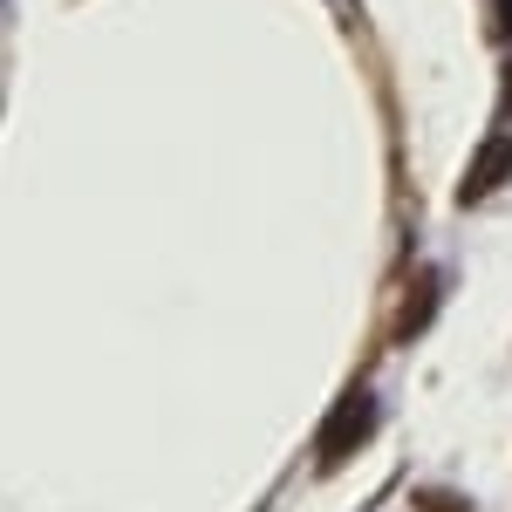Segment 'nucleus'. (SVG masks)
<instances>
[{
    "label": "nucleus",
    "instance_id": "1",
    "mask_svg": "<svg viewBox=\"0 0 512 512\" xmlns=\"http://www.w3.org/2000/svg\"><path fill=\"white\" fill-rule=\"evenodd\" d=\"M376 417H383V410H376V396L355 390L349 403H342V410L328 417V431H321V451H315V458L328 465V472H335V465H349L355 451H362V444L376 437Z\"/></svg>",
    "mask_w": 512,
    "mask_h": 512
},
{
    "label": "nucleus",
    "instance_id": "2",
    "mask_svg": "<svg viewBox=\"0 0 512 512\" xmlns=\"http://www.w3.org/2000/svg\"><path fill=\"white\" fill-rule=\"evenodd\" d=\"M506 178H512V137H485V144H478L472 178L458 185V198H465V205H478V198L492 192V185H506Z\"/></svg>",
    "mask_w": 512,
    "mask_h": 512
},
{
    "label": "nucleus",
    "instance_id": "3",
    "mask_svg": "<svg viewBox=\"0 0 512 512\" xmlns=\"http://www.w3.org/2000/svg\"><path fill=\"white\" fill-rule=\"evenodd\" d=\"M431 301H437V280H417V294L403 301V321H396V335H417V328L431 321Z\"/></svg>",
    "mask_w": 512,
    "mask_h": 512
}]
</instances>
